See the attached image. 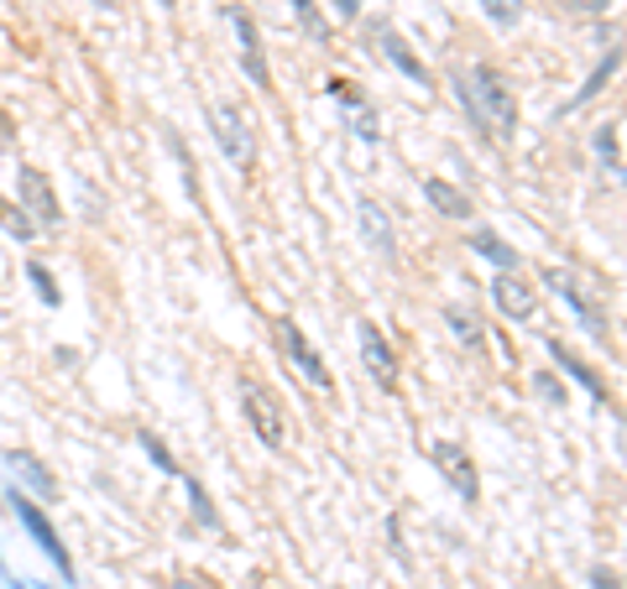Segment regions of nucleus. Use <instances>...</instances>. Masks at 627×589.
I'll list each match as a JSON object with an SVG mask.
<instances>
[{"label": "nucleus", "mask_w": 627, "mask_h": 589, "mask_svg": "<svg viewBox=\"0 0 627 589\" xmlns=\"http://www.w3.org/2000/svg\"><path fill=\"white\" fill-rule=\"evenodd\" d=\"M5 465H11V470L22 474V480H32V485H37L43 495H52V485H58V480H52V474L43 470V465H37L32 454H22V448H16V454H5Z\"/></svg>", "instance_id": "6ab92c4d"}, {"label": "nucleus", "mask_w": 627, "mask_h": 589, "mask_svg": "<svg viewBox=\"0 0 627 589\" xmlns=\"http://www.w3.org/2000/svg\"><path fill=\"white\" fill-rule=\"evenodd\" d=\"M549 354H555L559 365H565V371H570V376H576L580 386H585V392H591V397H596V401L606 397L602 376H596V371H591V365H580V360H576V354H570V350H565V345H559V339H549Z\"/></svg>", "instance_id": "a211bd4d"}, {"label": "nucleus", "mask_w": 627, "mask_h": 589, "mask_svg": "<svg viewBox=\"0 0 627 589\" xmlns=\"http://www.w3.org/2000/svg\"><path fill=\"white\" fill-rule=\"evenodd\" d=\"M482 11L497 26H518V22H523V0H482Z\"/></svg>", "instance_id": "a878e982"}, {"label": "nucleus", "mask_w": 627, "mask_h": 589, "mask_svg": "<svg viewBox=\"0 0 627 589\" xmlns=\"http://www.w3.org/2000/svg\"><path fill=\"white\" fill-rule=\"evenodd\" d=\"M142 448H146V454H152V465H157V470L178 474V459H173V448L163 444V438H157V433H142Z\"/></svg>", "instance_id": "bb28decb"}, {"label": "nucleus", "mask_w": 627, "mask_h": 589, "mask_svg": "<svg viewBox=\"0 0 627 589\" xmlns=\"http://www.w3.org/2000/svg\"><path fill=\"white\" fill-rule=\"evenodd\" d=\"M492 298H497V308H502L507 318H533V308H539V298H533V283L523 277V272H497Z\"/></svg>", "instance_id": "9b49d317"}, {"label": "nucleus", "mask_w": 627, "mask_h": 589, "mask_svg": "<svg viewBox=\"0 0 627 589\" xmlns=\"http://www.w3.org/2000/svg\"><path fill=\"white\" fill-rule=\"evenodd\" d=\"M16 193H22V214L37 230H58L63 225V204H58V193H52L43 167H22L16 172Z\"/></svg>", "instance_id": "20e7f679"}, {"label": "nucleus", "mask_w": 627, "mask_h": 589, "mask_svg": "<svg viewBox=\"0 0 627 589\" xmlns=\"http://www.w3.org/2000/svg\"><path fill=\"white\" fill-rule=\"evenodd\" d=\"M617 131H623V125H602V131H596V157H602V163H606V172H612V178L623 172V152H617Z\"/></svg>", "instance_id": "393cba45"}, {"label": "nucleus", "mask_w": 627, "mask_h": 589, "mask_svg": "<svg viewBox=\"0 0 627 589\" xmlns=\"http://www.w3.org/2000/svg\"><path fill=\"white\" fill-rule=\"evenodd\" d=\"M371 32H377V48H382V58L392 63V69L403 73V79H413V84H429V69L413 58V48L403 43V37H398V32H392V26H387V22H371Z\"/></svg>", "instance_id": "f8f14e48"}, {"label": "nucleus", "mask_w": 627, "mask_h": 589, "mask_svg": "<svg viewBox=\"0 0 627 589\" xmlns=\"http://www.w3.org/2000/svg\"><path fill=\"white\" fill-rule=\"evenodd\" d=\"M570 11H580V16H602L606 5H617V0H565Z\"/></svg>", "instance_id": "cd10ccee"}, {"label": "nucleus", "mask_w": 627, "mask_h": 589, "mask_svg": "<svg viewBox=\"0 0 627 589\" xmlns=\"http://www.w3.org/2000/svg\"><path fill=\"white\" fill-rule=\"evenodd\" d=\"M225 16L236 26V43H241V69L251 73L257 89H272V73H267V58H262V37H257V22L246 5H225Z\"/></svg>", "instance_id": "6e6552de"}, {"label": "nucleus", "mask_w": 627, "mask_h": 589, "mask_svg": "<svg viewBox=\"0 0 627 589\" xmlns=\"http://www.w3.org/2000/svg\"><path fill=\"white\" fill-rule=\"evenodd\" d=\"M189 506H193V517H199V527L220 532V512H215V501H210V491H204L199 480H189Z\"/></svg>", "instance_id": "4be33fe9"}, {"label": "nucleus", "mask_w": 627, "mask_h": 589, "mask_svg": "<svg viewBox=\"0 0 627 589\" xmlns=\"http://www.w3.org/2000/svg\"><path fill=\"white\" fill-rule=\"evenodd\" d=\"M241 412H246V423H251V433H257L267 448L283 444V401L272 397V386L246 376L241 381Z\"/></svg>", "instance_id": "39448f33"}, {"label": "nucleus", "mask_w": 627, "mask_h": 589, "mask_svg": "<svg viewBox=\"0 0 627 589\" xmlns=\"http://www.w3.org/2000/svg\"><path fill=\"white\" fill-rule=\"evenodd\" d=\"M210 125H215V142H220V152H225L230 163H236V167H257V136H251V125H246L241 105L215 99V105H210Z\"/></svg>", "instance_id": "f03ea898"}, {"label": "nucleus", "mask_w": 627, "mask_h": 589, "mask_svg": "<svg viewBox=\"0 0 627 589\" xmlns=\"http://www.w3.org/2000/svg\"><path fill=\"white\" fill-rule=\"evenodd\" d=\"M533 386H539V397H544V401H555V407L565 401V392L555 386V376H533Z\"/></svg>", "instance_id": "c756f323"}, {"label": "nucleus", "mask_w": 627, "mask_h": 589, "mask_svg": "<svg viewBox=\"0 0 627 589\" xmlns=\"http://www.w3.org/2000/svg\"><path fill=\"white\" fill-rule=\"evenodd\" d=\"M95 5H116V0H95Z\"/></svg>", "instance_id": "473e14b6"}, {"label": "nucleus", "mask_w": 627, "mask_h": 589, "mask_svg": "<svg viewBox=\"0 0 627 589\" xmlns=\"http://www.w3.org/2000/svg\"><path fill=\"white\" fill-rule=\"evenodd\" d=\"M544 283L555 287L559 298H565V303L576 308V318H580V324H585V329H591V334H596V339L606 345V313H602V308L591 303V298H585V292H580V287L570 283L565 272H559V266H544Z\"/></svg>", "instance_id": "9d476101"}, {"label": "nucleus", "mask_w": 627, "mask_h": 589, "mask_svg": "<svg viewBox=\"0 0 627 589\" xmlns=\"http://www.w3.org/2000/svg\"><path fill=\"white\" fill-rule=\"evenodd\" d=\"M471 251L486 256L497 272H518V251H512L502 236H492V230H476V236H471Z\"/></svg>", "instance_id": "f3484780"}, {"label": "nucleus", "mask_w": 627, "mask_h": 589, "mask_svg": "<svg viewBox=\"0 0 627 589\" xmlns=\"http://www.w3.org/2000/svg\"><path fill=\"white\" fill-rule=\"evenodd\" d=\"M157 5H163V11H178V0H157Z\"/></svg>", "instance_id": "2f4dec72"}, {"label": "nucleus", "mask_w": 627, "mask_h": 589, "mask_svg": "<svg viewBox=\"0 0 627 589\" xmlns=\"http://www.w3.org/2000/svg\"><path fill=\"white\" fill-rule=\"evenodd\" d=\"M617 63H623V52L612 48V52H606V63H602V69H596V73H591V79H585V89H580V95L570 99L565 110H580L585 99H596V95H602V84H606V79H612V73H617Z\"/></svg>", "instance_id": "aec40b11"}, {"label": "nucleus", "mask_w": 627, "mask_h": 589, "mask_svg": "<svg viewBox=\"0 0 627 589\" xmlns=\"http://www.w3.org/2000/svg\"><path fill=\"white\" fill-rule=\"evenodd\" d=\"M26 277H32V287H37V298H43L48 308L63 303V292H58V283H52V272L43 266V261H26Z\"/></svg>", "instance_id": "b1692460"}, {"label": "nucleus", "mask_w": 627, "mask_h": 589, "mask_svg": "<svg viewBox=\"0 0 627 589\" xmlns=\"http://www.w3.org/2000/svg\"><path fill=\"white\" fill-rule=\"evenodd\" d=\"M362 360L382 392H398V350L387 345V334L371 318H362Z\"/></svg>", "instance_id": "1a4fd4ad"}, {"label": "nucleus", "mask_w": 627, "mask_h": 589, "mask_svg": "<svg viewBox=\"0 0 627 589\" xmlns=\"http://www.w3.org/2000/svg\"><path fill=\"white\" fill-rule=\"evenodd\" d=\"M445 324L456 329V339L465 345V350H482V345H486V329H482V313H476V308L450 303V308H445Z\"/></svg>", "instance_id": "4468645a"}, {"label": "nucleus", "mask_w": 627, "mask_h": 589, "mask_svg": "<svg viewBox=\"0 0 627 589\" xmlns=\"http://www.w3.org/2000/svg\"><path fill=\"white\" fill-rule=\"evenodd\" d=\"M272 329H277V345L288 350V360L298 365V371H304V381H309V386H319V392H330V386H335V381H330V365L319 360V350H314L309 339H304V329H298L293 318H277Z\"/></svg>", "instance_id": "0eeeda50"}, {"label": "nucleus", "mask_w": 627, "mask_h": 589, "mask_svg": "<svg viewBox=\"0 0 627 589\" xmlns=\"http://www.w3.org/2000/svg\"><path fill=\"white\" fill-rule=\"evenodd\" d=\"M335 11H340V16H351V22H356V16H362V0H335Z\"/></svg>", "instance_id": "7c9ffc66"}, {"label": "nucleus", "mask_w": 627, "mask_h": 589, "mask_svg": "<svg viewBox=\"0 0 627 589\" xmlns=\"http://www.w3.org/2000/svg\"><path fill=\"white\" fill-rule=\"evenodd\" d=\"M0 230H5V236H16V240H32V236H37V225H32V219L22 214V204H11L5 193H0Z\"/></svg>", "instance_id": "412c9836"}, {"label": "nucleus", "mask_w": 627, "mask_h": 589, "mask_svg": "<svg viewBox=\"0 0 627 589\" xmlns=\"http://www.w3.org/2000/svg\"><path fill=\"white\" fill-rule=\"evenodd\" d=\"M330 95H335L340 105L351 110V125H356V136H362V142H377V136H382V125H377V110L366 105L362 89H351L345 79H330Z\"/></svg>", "instance_id": "ddd939ff"}, {"label": "nucleus", "mask_w": 627, "mask_h": 589, "mask_svg": "<svg viewBox=\"0 0 627 589\" xmlns=\"http://www.w3.org/2000/svg\"><path fill=\"white\" fill-rule=\"evenodd\" d=\"M450 84H456L465 116L476 120L482 131H492L497 142H512V136H518V95H512V84H507L492 63H476L471 73H456Z\"/></svg>", "instance_id": "f257e3e1"}, {"label": "nucleus", "mask_w": 627, "mask_h": 589, "mask_svg": "<svg viewBox=\"0 0 627 589\" xmlns=\"http://www.w3.org/2000/svg\"><path fill=\"white\" fill-rule=\"evenodd\" d=\"M591 589H623L617 568H591Z\"/></svg>", "instance_id": "c85d7f7f"}, {"label": "nucleus", "mask_w": 627, "mask_h": 589, "mask_svg": "<svg viewBox=\"0 0 627 589\" xmlns=\"http://www.w3.org/2000/svg\"><path fill=\"white\" fill-rule=\"evenodd\" d=\"M424 199H429L439 214H450V219H471V199H465L456 183H445V178H429V183H424Z\"/></svg>", "instance_id": "2eb2a0df"}, {"label": "nucleus", "mask_w": 627, "mask_h": 589, "mask_svg": "<svg viewBox=\"0 0 627 589\" xmlns=\"http://www.w3.org/2000/svg\"><path fill=\"white\" fill-rule=\"evenodd\" d=\"M429 459H435V470L460 491V501H465V506H476V501H482V474H476V465H471L465 444H450V438H445V444L429 448Z\"/></svg>", "instance_id": "423d86ee"}, {"label": "nucleus", "mask_w": 627, "mask_h": 589, "mask_svg": "<svg viewBox=\"0 0 627 589\" xmlns=\"http://www.w3.org/2000/svg\"><path fill=\"white\" fill-rule=\"evenodd\" d=\"M362 225H366V240L377 245V256H398V245H392V230H387V214L377 199H362Z\"/></svg>", "instance_id": "dca6fc26"}, {"label": "nucleus", "mask_w": 627, "mask_h": 589, "mask_svg": "<svg viewBox=\"0 0 627 589\" xmlns=\"http://www.w3.org/2000/svg\"><path fill=\"white\" fill-rule=\"evenodd\" d=\"M288 5H293V16L304 22V32H314L319 43H330V22H324V11H319L314 0H288Z\"/></svg>", "instance_id": "5701e85b"}, {"label": "nucleus", "mask_w": 627, "mask_h": 589, "mask_svg": "<svg viewBox=\"0 0 627 589\" xmlns=\"http://www.w3.org/2000/svg\"><path fill=\"white\" fill-rule=\"evenodd\" d=\"M5 501H11V512H16V517H22V527L32 532V542H37V548L48 553L52 564L63 568V579H73V558H69V548H63V538L52 532L48 512H43V506H37L32 495H22V485H11V495H5Z\"/></svg>", "instance_id": "7ed1b4c3"}]
</instances>
